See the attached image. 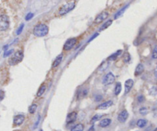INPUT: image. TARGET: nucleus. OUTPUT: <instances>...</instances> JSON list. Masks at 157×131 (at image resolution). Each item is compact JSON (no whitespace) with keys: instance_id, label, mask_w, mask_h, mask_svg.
<instances>
[{"instance_id":"4","label":"nucleus","mask_w":157,"mask_h":131,"mask_svg":"<svg viewBox=\"0 0 157 131\" xmlns=\"http://www.w3.org/2000/svg\"><path fill=\"white\" fill-rule=\"evenodd\" d=\"M9 27V19L6 15L3 14L0 18V30L2 31L7 30Z\"/></svg>"},{"instance_id":"36","label":"nucleus","mask_w":157,"mask_h":131,"mask_svg":"<svg viewBox=\"0 0 157 131\" xmlns=\"http://www.w3.org/2000/svg\"><path fill=\"white\" fill-rule=\"evenodd\" d=\"M152 111H157V103L152 107Z\"/></svg>"},{"instance_id":"22","label":"nucleus","mask_w":157,"mask_h":131,"mask_svg":"<svg viewBox=\"0 0 157 131\" xmlns=\"http://www.w3.org/2000/svg\"><path fill=\"white\" fill-rule=\"evenodd\" d=\"M112 22H113V21H112V20H108L107 21H106L104 24L102 26L100 27V31H102V30H104V29H107L108 27L110 26V25L112 24Z\"/></svg>"},{"instance_id":"26","label":"nucleus","mask_w":157,"mask_h":131,"mask_svg":"<svg viewBox=\"0 0 157 131\" xmlns=\"http://www.w3.org/2000/svg\"><path fill=\"white\" fill-rule=\"evenodd\" d=\"M124 62H126V63H128L130 61V55L129 53H125L124 55Z\"/></svg>"},{"instance_id":"33","label":"nucleus","mask_w":157,"mask_h":131,"mask_svg":"<svg viewBox=\"0 0 157 131\" xmlns=\"http://www.w3.org/2000/svg\"><path fill=\"white\" fill-rule=\"evenodd\" d=\"M95 101H97V102H98V101H100L101 100H103V97L102 95H100V94H98V95H96L95 97Z\"/></svg>"},{"instance_id":"6","label":"nucleus","mask_w":157,"mask_h":131,"mask_svg":"<svg viewBox=\"0 0 157 131\" xmlns=\"http://www.w3.org/2000/svg\"><path fill=\"white\" fill-rule=\"evenodd\" d=\"M77 40L76 38H72L68 39L66 42L64 43V50L69 51L72 49L77 44Z\"/></svg>"},{"instance_id":"9","label":"nucleus","mask_w":157,"mask_h":131,"mask_svg":"<svg viewBox=\"0 0 157 131\" xmlns=\"http://www.w3.org/2000/svg\"><path fill=\"white\" fill-rule=\"evenodd\" d=\"M25 120V116L22 114H19L15 116L13 119V124L15 126H20L21 124H23Z\"/></svg>"},{"instance_id":"1","label":"nucleus","mask_w":157,"mask_h":131,"mask_svg":"<svg viewBox=\"0 0 157 131\" xmlns=\"http://www.w3.org/2000/svg\"><path fill=\"white\" fill-rule=\"evenodd\" d=\"M48 33V27L45 24L37 25L33 29L34 35L36 37H44Z\"/></svg>"},{"instance_id":"31","label":"nucleus","mask_w":157,"mask_h":131,"mask_svg":"<svg viewBox=\"0 0 157 131\" xmlns=\"http://www.w3.org/2000/svg\"><path fill=\"white\" fill-rule=\"evenodd\" d=\"M137 100H138L139 103H143L144 100H145V98L143 95H139L137 97Z\"/></svg>"},{"instance_id":"20","label":"nucleus","mask_w":157,"mask_h":131,"mask_svg":"<svg viewBox=\"0 0 157 131\" xmlns=\"http://www.w3.org/2000/svg\"><path fill=\"white\" fill-rule=\"evenodd\" d=\"M121 90H122V86H121V84L120 83H117V84H116V87H115V89H114V94L116 96L119 95L120 94V92H121Z\"/></svg>"},{"instance_id":"3","label":"nucleus","mask_w":157,"mask_h":131,"mask_svg":"<svg viewBox=\"0 0 157 131\" xmlns=\"http://www.w3.org/2000/svg\"><path fill=\"white\" fill-rule=\"evenodd\" d=\"M75 7V2L74 1H69L64 5H63L59 9V15H64L67 12H71L74 8Z\"/></svg>"},{"instance_id":"8","label":"nucleus","mask_w":157,"mask_h":131,"mask_svg":"<svg viewBox=\"0 0 157 131\" xmlns=\"http://www.w3.org/2000/svg\"><path fill=\"white\" fill-rule=\"evenodd\" d=\"M129 117V114L127 112V110H124L120 111L119 114H118V117H117V119L120 123H125L126 121V120Z\"/></svg>"},{"instance_id":"27","label":"nucleus","mask_w":157,"mask_h":131,"mask_svg":"<svg viewBox=\"0 0 157 131\" xmlns=\"http://www.w3.org/2000/svg\"><path fill=\"white\" fill-rule=\"evenodd\" d=\"M140 113L142 115L147 114V113H148L147 108H146V107H141L140 109Z\"/></svg>"},{"instance_id":"24","label":"nucleus","mask_w":157,"mask_h":131,"mask_svg":"<svg viewBox=\"0 0 157 131\" xmlns=\"http://www.w3.org/2000/svg\"><path fill=\"white\" fill-rule=\"evenodd\" d=\"M128 6H129V5H126V6H124V8H123V9H120V10L119 12H117V14L115 15V16H114V19H118V18H119V17H120V15H122V14H123V13H124V11H125V10H126V8L128 7Z\"/></svg>"},{"instance_id":"21","label":"nucleus","mask_w":157,"mask_h":131,"mask_svg":"<svg viewBox=\"0 0 157 131\" xmlns=\"http://www.w3.org/2000/svg\"><path fill=\"white\" fill-rule=\"evenodd\" d=\"M88 89H82V90L80 91V92H79L78 95H77V98H78V99L85 98L86 96L88 95Z\"/></svg>"},{"instance_id":"29","label":"nucleus","mask_w":157,"mask_h":131,"mask_svg":"<svg viewBox=\"0 0 157 131\" xmlns=\"http://www.w3.org/2000/svg\"><path fill=\"white\" fill-rule=\"evenodd\" d=\"M152 57V58H154V59H157V46H156L154 48V49H153Z\"/></svg>"},{"instance_id":"37","label":"nucleus","mask_w":157,"mask_h":131,"mask_svg":"<svg viewBox=\"0 0 157 131\" xmlns=\"http://www.w3.org/2000/svg\"><path fill=\"white\" fill-rule=\"evenodd\" d=\"M39 120H40V116H38V121L36 122V124H35V127H34V128H36V126H38V123H39Z\"/></svg>"},{"instance_id":"35","label":"nucleus","mask_w":157,"mask_h":131,"mask_svg":"<svg viewBox=\"0 0 157 131\" xmlns=\"http://www.w3.org/2000/svg\"><path fill=\"white\" fill-rule=\"evenodd\" d=\"M98 35H99V33L94 34V35L92 36V37H91V39L88 41V42H90V41H92V40H94V38H96V37H97V36H98Z\"/></svg>"},{"instance_id":"40","label":"nucleus","mask_w":157,"mask_h":131,"mask_svg":"<svg viewBox=\"0 0 157 131\" xmlns=\"http://www.w3.org/2000/svg\"><path fill=\"white\" fill-rule=\"evenodd\" d=\"M153 131H157V127H156V129H155V130H153Z\"/></svg>"},{"instance_id":"12","label":"nucleus","mask_w":157,"mask_h":131,"mask_svg":"<svg viewBox=\"0 0 157 131\" xmlns=\"http://www.w3.org/2000/svg\"><path fill=\"white\" fill-rule=\"evenodd\" d=\"M113 104V101L112 100H108L104 103H102L101 104H100L98 107V110H106L107 108H109L110 107H111Z\"/></svg>"},{"instance_id":"39","label":"nucleus","mask_w":157,"mask_h":131,"mask_svg":"<svg viewBox=\"0 0 157 131\" xmlns=\"http://www.w3.org/2000/svg\"><path fill=\"white\" fill-rule=\"evenodd\" d=\"M88 131H94V126H91V128H90V129H89V130H88Z\"/></svg>"},{"instance_id":"13","label":"nucleus","mask_w":157,"mask_h":131,"mask_svg":"<svg viewBox=\"0 0 157 131\" xmlns=\"http://www.w3.org/2000/svg\"><path fill=\"white\" fill-rule=\"evenodd\" d=\"M110 124H111V120L109 119V118H105V119H103L102 120H100V122L99 123V126L100 127L104 128V127H107V126H109Z\"/></svg>"},{"instance_id":"15","label":"nucleus","mask_w":157,"mask_h":131,"mask_svg":"<svg viewBox=\"0 0 157 131\" xmlns=\"http://www.w3.org/2000/svg\"><path fill=\"white\" fill-rule=\"evenodd\" d=\"M62 58H63V55H58V56H57V57L55 58V61H54V62H53L52 68L57 67V66H58V65H59V64L61 63Z\"/></svg>"},{"instance_id":"7","label":"nucleus","mask_w":157,"mask_h":131,"mask_svg":"<svg viewBox=\"0 0 157 131\" xmlns=\"http://www.w3.org/2000/svg\"><path fill=\"white\" fill-rule=\"evenodd\" d=\"M109 16V13L107 12H103L100 14H99L97 16V18L94 20V22L96 24H99L100 22H102L103 21H104L105 19H107V17Z\"/></svg>"},{"instance_id":"41","label":"nucleus","mask_w":157,"mask_h":131,"mask_svg":"<svg viewBox=\"0 0 157 131\" xmlns=\"http://www.w3.org/2000/svg\"><path fill=\"white\" fill-rule=\"evenodd\" d=\"M39 131H43V130H39Z\"/></svg>"},{"instance_id":"34","label":"nucleus","mask_w":157,"mask_h":131,"mask_svg":"<svg viewBox=\"0 0 157 131\" xmlns=\"http://www.w3.org/2000/svg\"><path fill=\"white\" fill-rule=\"evenodd\" d=\"M33 13H29V14L25 16V20H26V21H29V20H30V19L33 17Z\"/></svg>"},{"instance_id":"5","label":"nucleus","mask_w":157,"mask_h":131,"mask_svg":"<svg viewBox=\"0 0 157 131\" xmlns=\"http://www.w3.org/2000/svg\"><path fill=\"white\" fill-rule=\"evenodd\" d=\"M115 81V76L114 75L113 73L111 72H109L107 73L105 77L103 79V84L104 85H110V84H112Z\"/></svg>"},{"instance_id":"30","label":"nucleus","mask_w":157,"mask_h":131,"mask_svg":"<svg viewBox=\"0 0 157 131\" xmlns=\"http://www.w3.org/2000/svg\"><path fill=\"white\" fill-rule=\"evenodd\" d=\"M23 28H24V24H21V25L19 26V29H18V30H17V32H16L17 35H20V34L21 33V31H22V30H23Z\"/></svg>"},{"instance_id":"16","label":"nucleus","mask_w":157,"mask_h":131,"mask_svg":"<svg viewBox=\"0 0 157 131\" xmlns=\"http://www.w3.org/2000/svg\"><path fill=\"white\" fill-rule=\"evenodd\" d=\"M46 91V85L45 84H42V85L41 86L39 89H38V92H37V97L38 98H40L41 96L44 94V93Z\"/></svg>"},{"instance_id":"19","label":"nucleus","mask_w":157,"mask_h":131,"mask_svg":"<svg viewBox=\"0 0 157 131\" xmlns=\"http://www.w3.org/2000/svg\"><path fill=\"white\" fill-rule=\"evenodd\" d=\"M121 53H122L121 50H118L117 52L114 53L113 55H111L109 57H108V61H114V60L117 59V57H118V56H119V55H120Z\"/></svg>"},{"instance_id":"14","label":"nucleus","mask_w":157,"mask_h":131,"mask_svg":"<svg viewBox=\"0 0 157 131\" xmlns=\"http://www.w3.org/2000/svg\"><path fill=\"white\" fill-rule=\"evenodd\" d=\"M144 71V66H143V64H139L137 66H136V69H135V72H134V74L136 76H139Z\"/></svg>"},{"instance_id":"25","label":"nucleus","mask_w":157,"mask_h":131,"mask_svg":"<svg viewBox=\"0 0 157 131\" xmlns=\"http://www.w3.org/2000/svg\"><path fill=\"white\" fill-rule=\"evenodd\" d=\"M150 94L152 96H155L157 94V88L156 87H152L150 90Z\"/></svg>"},{"instance_id":"23","label":"nucleus","mask_w":157,"mask_h":131,"mask_svg":"<svg viewBox=\"0 0 157 131\" xmlns=\"http://www.w3.org/2000/svg\"><path fill=\"white\" fill-rule=\"evenodd\" d=\"M37 108H38V105L36 104H32L30 106L29 109V112L30 114H34V113H35V111L37 110Z\"/></svg>"},{"instance_id":"32","label":"nucleus","mask_w":157,"mask_h":131,"mask_svg":"<svg viewBox=\"0 0 157 131\" xmlns=\"http://www.w3.org/2000/svg\"><path fill=\"white\" fill-rule=\"evenodd\" d=\"M12 52H13V50L6 51H5V53H4V57H8V56H9Z\"/></svg>"},{"instance_id":"17","label":"nucleus","mask_w":157,"mask_h":131,"mask_svg":"<svg viewBox=\"0 0 157 131\" xmlns=\"http://www.w3.org/2000/svg\"><path fill=\"white\" fill-rule=\"evenodd\" d=\"M146 124H147V120L145 119H140L136 122V125L140 128H143L144 126H146Z\"/></svg>"},{"instance_id":"2","label":"nucleus","mask_w":157,"mask_h":131,"mask_svg":"<svg viewBox=\"0 0 157 131\" xmlns=\"http://www.w3.org/2000/svg\"><path fill=\"white\" fill-rule=\"evenodd\" d=\"M24 57V53L22 51H18L10 57L9 60V65H15L19 64L22 61Z\"/></svg>"},{"instance_id":"11","label":"nucleus","mask_w":157,"mask_h":131,"mask_svg":"<svg viewBox=\"0 0 157 131\" xmlns=\"http://www.w3.org/2000/svg\"><path fill=\"white\" fill-rule=\"evenodd\" d=\"M77 117V114L76 112L70 113L69 114L67 115V123L68 124L74 123L76 120Z\"/></svg>"},{"instance_id":"28","label":"nucleus","mask_w":157,"mask_h":131,"mask_svg":"<svg viewBox=\"0 0 157 131\" xmlns=\"http://www.w3.org/2000/svg\"><path fill=\"white\" fill-rule=\"evenodd\" d=\"M101 117H102V115L101 114H96L94 117H93V118L91 120V122L97 121L98 120H100V118H101Z\"/></svg>"},{"instance_id":"38","label":"nucleus","mask_w":157,"mask_h":131,"mask_svg":"<svg viewBox=\"0 0 157 131\" xmlns=\"http://www.w3.org/2000/svg\"><path fill=\"white\" fill-rule=\"evenodd\" d=\"M1 94H2V97H1V100H3V98H4V92H3V91H1Z\"/></svg>"},{"instance_id":"10","label":"nucleus","mask_w":157,"mask_h":131,"mask_svg":"<svg viewBox=\"0 0 157 131\" xmlns=\"http://www.w3.org/2000/svg\"><path fill=\"white\" fill-rule=\"evenodd\" d=\"M133 84H134V81L132 79H128L126 80V82H125V84H124V87H125V91H124V94H127L130 91V90L132 89L133 86Z\"/></svg>"},{"instance_id":"18","label":"nucleus","mask_w":157,"mask_h":131,"mask_svg":"<svg viewBox=\"0 0 157 131\" xmlns=\"http://www.w3.org/2000/svg\"><path fill=\"white\" fill-rule=\"evenodd\" d=\"M84 126L82 124H77L71 128V131H83Z\"/></svg>"}]
</instances>
